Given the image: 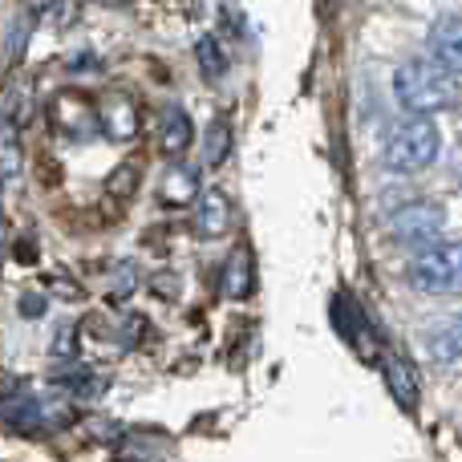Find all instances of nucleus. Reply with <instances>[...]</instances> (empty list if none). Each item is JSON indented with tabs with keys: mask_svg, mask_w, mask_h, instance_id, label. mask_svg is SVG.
I'll list each match as a JSON object with an SVG mask.
<instances>
[{
	"mask_svg": "<svg viewBox=\"0 0 462 462\" xmlns=\"http://www.w3.org/2000/svg\"><path fill=\"white\" fill-rule=\"evenodd\" d=\"M393 94H398L402 110L439 114L462 102V78L450 73L442 61H434V57H410L393 73Z\"/></svg>",
	"mask_w": 462,
	"mask_h": 462,
	"instance_id": "obj_1",
	"label": "nucleus"
},
{
	"mask_svg": "<svg viewBox=\"0 0 462 462\" xmlns=\"http://www.w3.org/2000/svg\"><path fill=\"white\" fill-rule=\"evenodd\" d=\"M439 146H442V134L430 114L406 110V118L385 138V162H390L393 171H402V175H414V171H426L439 159Z\"/></svg>",
	"mask_w": 462,
	"mask_h": 462,
	"instance_id": "obj_2",
	"label": "nucleus"
},
{
	"mask_svg": "<svg viewBox=\"0 0 462 462\" xmlns=\"http://www.w3.org/2000/svg\"><path fill=\"white\" fill-rule=\"evenodd\" d=\"M410 284L430 296L462 292V244H430L410 263Z\"/></svg>",
	"mask_w": 462,
	"mask_h": 462,
	"instance_id": "obj_3",
	"label": "nucleus"
},
{
	"mask_svg": "<svg viewBox=\"0 0 462 462\" xmlns=\"http://www.w3.org/2000/svg\"><path fill=\"white\" fill-rule=\"evenodd\" d=\"M49 118H53L57 134L73 138V143L102 134V102H94L89 94H78V89H65V94H57Z\"/></svg>",
	"mask_w": 462,
	"mask_h": 462,
	"instance_id": "obj_4",
	"label": "nucleus"
},
{
	"mask_svg": "<svg viewBox=\"0 0 462 462\" xmlns=\"http://www.w3.org/2000/svg\"><path fill=\"white\" fill-rule=\"evenodd\" d=\"M442 227H447V211L439 203H406L390 216V231L398 236V244H434Z\"/></svg>",
	"mask_w": 462,
	"mask_h": 462,
	"instance_id": "obj_5",
	"label": "nucleus"
},
{
	"mask_svg": "<svg viewBox=\"0 0 462 462\" xmlns=\"http://www.w3.org/2000/svg\"><path fill=\"white\" fill-rule=\"evenodd\" d=\"M382 377H385V390H390V398L398 402L406 414H414L418 410V398H422V377H418V369L410 365V357H402V353H390L382 365Z\"/></svg>",
	"mask_w": 462,
	"mask_h": 462,
	"instance_id": "obj_6",
	"label": "nucleus"
},
{
	"mask_svg": "<svg viewBox=\"0 0 462 462\" xmlns=\"http://www.w3.org/2000/svg\"><path fill=\"white\" fill-rule=\"evenodd\" d=\"M430 57L462 78V16H439L430 29Z\"/></svg>",
	"mask_w": 462,
	"mask_h": 462,
	"instance_id": "obj_7",
	"label": "nucleus"
},
{
	"mask_svg": "<svg viewBox=\"0 0 462 462\" xmlns=\"http://www.w3.org/2000/svg\"><path fill=\"white\" fill-rule=\"evenodd\" d=\"M191 143H195V126H191V118H187V110L171 106V110L162 114V122H159V151H162V159L179 162L187 151H191Z\"/></svg>",
	"mask_w": 462,
	"mask_h": 462,
	"instance_id": "obj_8",
	"label": "nucleus"
},
{
	"mask_svg": "<svg viewBox=\"0 0 462 462\" xmlns=\"http://www.w3.org/2000/svg\"><path fill=\"white\" fill-rule=\"evenodd\" d=\"M102 134L110 143H130L138 134V110L126 94H114L102 102Z\"/></svg>",
	"mask_w": 462,
	"mask_h": 462,
	"instance_id": "obj_9",
	"label": "nucleus"
},
{
	"mask_svg": "<svg viewBox=\"0 0 462 462\" xmlns=\"http://www.w3.org/2000/svg\"><path fill=\"white\" fill-rule=\"evenodd\" d=\"M231 227V203L224 191H208L199 203H195V231H199L203 239H219L227 236Z\"/></svg>",
	"mask_w": 462,
	"mask_h": 462,
	"instance_id": "obj_10",
	"label": "nucleus"
},
{
	"mask_svg": "<svg viewBox=\"0 0 462 462\" xmlns=\"http://www.w3.org/2000/svg\"><path fill=\"white\" fill-rule=\"evenodd\" d=\"M426 349L434 361H458L462 357V312L439 320V325L426 333Z\"/></svg>",
	"mask_w": 462,
	"mask_h": 462,
	"instance_id": "obj_11",
	"label": "nucleus"
},
{
	"mask_svg": "<svg viewBox=\"0 0 462 462\" xmlns=\"http://www.w3.org/2000/svg\"><path fill=\"white\" fill-rule=\"evenodd\" d=\"M195 195H199V171H187V167H175L162 175L159 183V199L167 208H191Z\"/></svg>",
	"mask_w": 462,
	"mask_h": 462,
	"instance_id": "obj_12",
	"label": "nucleus"
},
{
	"mask_svg": "<svg viewBox=\"0 0 462 462\" xmlns=\"http://www.w3.org/2000/svg\"><path fill=\"white\" fill-rule=\"evenodd\" d=\"M0 418H5L8 430H37L45 410H41V402L32 393H8L5 406H0Z\"/></svg>",
	"mask_w": 462,
	"mask_h": 462,
	"instance_id": "obj_13",
	"label": "nucleus"
},
{
	"mask_svg": "<svg viewBox=\"0 0 462 462\" xmlns=\"http://www.w3.org/2000/svg\"><path fill=\"white\" fill-rule=\"evenodd\" d=\"M333 325L341 328V337L349 345H361V353H365V341L374 333H369V325H365V312L357 309V304L349 300V296H337L333 300Z\"/></svg>",
	"mask_w": 462,
	"mask_h": 462,
	"instance_id": "obj_14",
	"label": "nucleus"
},
{
	"mask_svg": "<svg viewBox=\"0 0 462 462\" xmlns=\"http://www.w3.org/2000/svg\"><path fill=\"white\" fill-rule=\"evenodd\" d=\"M195 65H199V73L211 81V86H219V81H224V73H227V53H224V45H219L211 32H203V37L195 41Z\"/></svg>",
	"mask_w": 462,
	"mask_h": 462,
	"instance_id": "obj_15",
	"label": "nucleus"
},
{
	"mask_svg": "<svg viewBox=\"0 0 462 462\" xmlns=\"http://www.w3.org/2000/svg\"><path fill=\"white\" fill-rule=\"evenodd\" d=\"M224 284H227V296H236V300H244L252 292V247H236Z\"/></svg>",
	"mask_w": 462,
	"mask_h": 462,
	"instance_id": "obj_16",
	"label": "nucleus"
},
{
	"mask_svg": "<svg viewBox=\"0 0 462 462\" xmlns=\"http://www.w3.org/2000/svg\"><path fill=\"white\" fill-rule=\"evenodd\" d=\"M227 146H231V130L224 118H216L208 126V138H203V162L208 167H219V162L227 159Z\"/></svg>",
	"mask_w": 462,
	"mask_h": 462,
	"instance_id": "obj_17",
	"label": "nucleus"
},
{
	"mask_svg": "<svg viewBox=\"0 0 462 462\" xmlns=\"http://www.w3.org/2000/svg\"><path fill=\"white\" fill-rule=\"evenodd\" d=\"M21 179V138H16V114L5 122V183L13 187Z\"/></svg>",
	"mask_w": 462,
	"mask_h": 462,
	"instance_id": "obj_18",
	"label": "nucleus"
},
{
	"mask_svg": "<svg viewBox=\"0 0 462 462\" xmlns=\"http://www.w3.org/2000/svg\"><path fill=\"white\" fill-rule=\"evenodd\" d=\"M118 179H110V195H134V187H138V167H118L114 171Z\"/></svg>",
	"mask_w": 462,
	"mask_h": 462,
	"instance_id": "obj_19",
	"label": "nucleus"
},
{
	"mask_svg": "<svg viewBox=\"0 0 462 462\" xmlns=\"http://www.w3.org/2000/svg\"><path fill=\"white\" fill-rule=\"evenodd\" d=\"M61 353H65V357L73 353V328H69V333H65V328L57 333V341H53V357H61Z\"/></svg>",
	"mask_w": 462,
	"mask_h": 462,
	"instance_id": "obj_20",
	"label": "nucleus"
},
{
	"mask_svg": "<svg viewBox=\"0 0 462 462\" xmlns=\"http://www.w3.org/2000/svg\"><path fill=\"white\" fill-rule=\"evenodd\" d=\"M21 312H24V317H45V300H41V296H24Z\"/></svg>",
	"mask_w": 462,
	"mask_h": 462,
	"instance_id": "obj_21",
	"label": "nucleus"
},
{
	"mask_svg": "<svg viewBox=\"0 0 462 462\" xmlns=\"http://www.w3.org/2000/svg\"><path fill=\"white\" fill-rule=\"evenodd\" d=\"M29 5H32V8H49V5H53V0H29Z\"/></svg>",
	"mask_w": 462,
	"mask_h": 462,
	"instance_id": "obj_22",
	"label": "nucleus"
},
{
	"mask_svg": "<svg viewBox=\"0 0 462 462\" xmlns=\"http://www.w3.org/2000/svg\"><path fill=\"white\" fill-rule=\"evenodd\" d=\"M102 5H122V0H102Z\"/></svg>",
	"mask_w": 462,
	"mask_h": 462,
	"instance_id": "obj_23",
	"label": "nucleus"
}]
</instances>
